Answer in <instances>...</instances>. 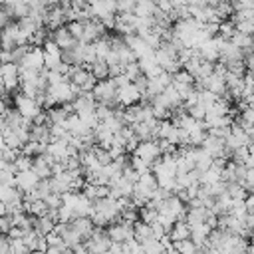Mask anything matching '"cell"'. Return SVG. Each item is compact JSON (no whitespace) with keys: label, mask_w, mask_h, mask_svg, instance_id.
I'll use <instances>...</instances> for the list:
<instances>
[{"label":"cell","mask_w":254,"mask_h":254,"mask_svg":"<svg viewBox=\"0 0 254 254\" xmlns=\"http://www.w3.org/2000/svg\"><path fill=\"white\" fill-rule=\"evenodd\" d=\"M12 18H14V16H12L10 8H8V6H4V4H0V30H2L4 26H8Z\"/></svg>","instance_id":"cell-15"},{"label":"cell","mask_w":254,"mask_h":254,"mask_svg":"<svg viewBox=\"0 0 254 254\" xmlns=\"http://www.w3.org/2000/svg\"><path fill=\"white\" fill-rule=\"evenodd\" d=\"M133 155H137V157H141V159H145V161H149V163L153 165V163H155L163 153H161L159 141L155 143L153 139H145V141H139V145L135 147Z\"/></svg>","instance_id":"cell-6"},{"label":"cell","mask_w":254,"mask_h":254,"mask_svg":"<svg viewBox=\"0 0 254 254\" xmlns=\"http://www.w3.org/2000/svg\"><path fill=\"white\" fill-rule=\"evenodd\" d=\"M117 2V12L119 14H127L135 10V0H115Z\"/></svg>","instance_id":"cell-14"},{"label":"cell","mask_w":254,"mask_h":254,"mask_svg":"<svg viewBox=\"0 0 254 254\" xmlns=\"http://www.w3.org/2000/svg\"><path fill=\"white\" fill-rule=\"evenodd\" d=\"M89 71L97 77V79H105L109 77V64L103 58H97L93 64H89Z\"/></svg>","instance_id":"cell-12"},{"label":"cell","mask_w":254,"mask_h":254,"mask_svg":"<svg viewBox=\"0 0 254 254\" xmlns=\"http://www.w3.org/2000/svg\"><path fill=\"white\" fill-rule=\"evenodd\" d=\"M52 40H54L62 50H71V48L77 44L75 36L69 32L67 26H60V28H56V30L52 32Z\"/></svg>","instance_id":"cell-8"},{"label":"cell","mask_w":254,"mask_h":254,"mask_svg":"<svg viewBox=\"0 0 254 254\" xmlns=\"http://www.w3.org/2000/svg\"><path fill=\"white\" fill-rule=\"evenodd\" d=\"M12 226H14L12 214H4V216H0V232H2V234H8Z\"/></svg>","instance_id":"cell-16"},{"label":"cell","mask_w":254,"mask_h":254,"mask_svg":"<svg viewBox=\"0 0 254 254\" xmlns=\"http://www.w3.org/2000/svg\"><path fill=\"white\" fill-rule=\"evenodd\" d=\"M143 99V93L141 89L135 85V81H129L125 85H119L117 87V103L121 107H129V105H135Z\"/></svg>","instance_id":"cell-5"},{"label":"cell","mask_w":254,"mask_h":254,"mask_svg":"<svg viewBox=\"0 0 254 254\" xmlns=\"http://www.w3.org/2000/svg\"><path fill=\"white\" fill-rule=\"evenodd\" d=\"M242 125L244 127H254V107H250L242 113Z\"/></svg>","instance_id":"cell-17"},{"label":"cell","mask_w":254,"mask_h":254,"mask_svg":"<svg viewBox=\"0 0 254 254\" xmlns=\"http://www.w3.org/2000/svg\"><path fill=\"white\" fill-rule=\"evenodd\" d=\"M107 234H109L111 242H121V244H125V242H129V240L135 238V224H133L131 220H127V218H123V220H119V222L115 220V222L109 226Z\"/></svg>","instance_id":"cell-3"},{"label":"cell","mask_w":254,"mask_h":254,"mask_svg":"<svg viewBox=\"0 0 254 254\" xmlns=\"http://www.w3.org/2000/svg\"><path fill=\"white\" fill-rule=\"evenodd\" d=\"M20 69H32V71H42L44 65V50L40 46H30L26 56L20 60Z\"/></svg>","instance_id":"cell-4"},{"label":"cell","mask_w":254,"mask_h":254,"mask_svg":"<svg viewBox=\"0 0 254 254\" xmlns=\"http://www.w3.org/2000/svg\"><path fill=\"white\" fill-rule=\"evenodd\" d=\"M91 93L97 99V103H105V105H111V107L117 103V83H115L113 77L97 79V83L91 89Z\"/></svg>","instance_id":"cell-1"},{"label":"cell","mask_w":254,"mask_h":254,"mask_svg":"<svg viewBox=\"0 0 254 254\" xmlns=\"http://www.w3.org/2000/svg\"><path fill=\"white\" fill-rule=\"evenodd\" d=\"M4 214H8V208H6V202L0 198V216H4Z\"/></svg>","instance_id":"cell-18"},{"label":"cell","mask_w":254,"mask_h":254,"mask_svg":"<svg viewBox=\"0 0 254 254\" xmlns=\"http://www.w3.org/2000/svg\"><path fill=\"white\" fill-rule=\"evenodd\" d=\"M40 181H42V179H40V175H38V173H36L34 169H26V171H18V173H16L14 185H16V187H18L20 190L28 192V190L36 189Z\"/></svg>","instance_id":"cell-7"},{"label":"cell","mask_w":254,"mask_h":254,"mask_svg":"<svg viewBox=\"0 0 254 254\" xmlns=\"http://www.w3.org/2000/svg\"><path fill=\"white\" fill-rule=\"evenodd\" d=\"M169 238H171L173 242L190 238V224H189L187 220H181V218H179V220L173 224V228H171V232H169Z\"/></svg>","instance_id":"cell-10"},{"label":"cell","mask_w":254,"mask_h":254,"mask_svg":"<svg viewBox=\"0 0 254 254\" xmlns=\"http://www.w3.org/2000/svg\"><path fill=\"white\" fill-rule=\"evenodd\" d=\"M2 143H4V141H2V137H0V147H2Z\"/></svg>","instance_id":"cell-19"},{"label":"cell","mask_w":254,"mask_h":254,"mask_svg":"<svg viewBox=\"0 0 254 254\" xmlns=\"http://www.w3.org/2000/svg\"><path fill=\"white\" fill-rule=\"evenodd\" d=\"M14 107L20 111L22 117L34 121L40 113H42V103L38 101V97L26 95V93H16L14 95Z\"/></svg>","instance_id":"cell-2"},{"label":"cell","mask_w":254,"mask_h":254,"mask_svg":"<svg viewBox=\"0 0 254 254\" xmlns=\"http://www.w3.org/2000/svg\"><path fill=\"white\" fill-rule=\"evenodd\" d=\"M30 248L26 246L24 238H12L10 236V252H28Z\"/></svg>","instance_id":"cell-13"},{"label":"cell","mask_w":254,"mask_h":254,"mask_svg":"<svg viewBox=\"0 0 254 254\" xmlns=\"http://www.w3.org/2000/svg\"><path fill=\"white\" fill-rule=\"evenodd\" d=\"M69 226H71L83 240H87V236L93 232V220H89L87 216H75V218L69 222Z\"/></svg>","instance_id":"cell-9"},{"label":"cell","mask_w":254,"mask_h":254,"mask_svg":"<svg viewBox=\"0 0 254 254\" xmlns=\"http://www.w3.org/2000/svg\"><path fill=\"white\" fill-rule=\"evenodd\" d=\"M155 238L153 234V226L149 222H143V220H135V240H139L141 244H145L147 240Z\"/></svg>","instance_id":"cell-11"}]
</instances>
